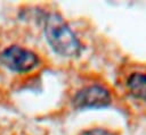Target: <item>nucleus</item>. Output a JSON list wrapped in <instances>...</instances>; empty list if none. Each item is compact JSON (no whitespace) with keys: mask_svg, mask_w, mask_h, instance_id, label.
Listing matches in <instances>:
<instances>
[{"mask_svg":"<svg viewBox=\"0 0 146 135\" xmlns=\"http://www.w3.org/2000/svg\"><path fill=\"white\" fill-rule=\"evenodd\" d=\"M46 41L55 53L64 58H74L81 53V42L74 31L58 14H48L44 18Z\"/></svg>","mask_w":146,"mask_h":135,"instance_id":"obj_1","label":"nucleus"},{"mask_svg":"<svg viewBox=\"0 0 146 135\" xmlns=\"http://www.w3.org/2000/svg\"><path fill=\"white\" fill-rule=\"evenodd\" d=\"M0 64L10 71L26 74L40 66V58L27 48L10 45L0 52Z\"/></svg>","mask_w":146,"mask_h":135,"instance_id":"obj_2","label":"nucleus"},{"mask_svg":"<svg viewBox=\"0 0 146 135\" xmlns=\"http://www.w3.org/2000/svg\"><path fill=\"white\" fill-rule=\"evenodd\" d=\"M112 95L103 85H88L78 91L73 98V106L79 110L103 109L111 104Z\"/></svg>","mask_w":146,"mask_h":135,"instance_id":"obj_3","label":"nucleus"},{"mask_svg":"<svg viewBox=\"0 0 146 135\" xmlns=\"http://www.w3.org/2000/svg\"><path fill=\"white\" fill-rule=\"evenodd\" d=\"M125 87L133 99L146 102V70L131 71L125 79Z\"/></svg>","mask_w":146,"mask_h":135,"instance_id":"obj_4","label":"nucleus"},{"mask_svg":"<svg viewBox=\"0 0 146 135\" xmlns=\"http://www.w3.org/2000/svg\"><path fill=\"white\" fill-rule=\"evenodd\" d=\"M79 135H120L117 132L107 129V128H102V127H96V128H89L82 130Z\"/></svg>","mask_w":146,"mask_h":135,"instance_id":"obj_5","label":"nucleus"}]
</instances>
